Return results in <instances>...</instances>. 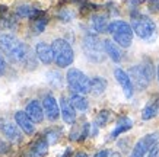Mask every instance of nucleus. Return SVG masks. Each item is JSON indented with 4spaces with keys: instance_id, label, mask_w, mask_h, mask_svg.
I'll list each match as a JSON object with an SVG mask.
<instances>
[{
    "instance_id": "1",
    "label": "nucleus",
    "mask_w": 159,
    "mask_h": 157,
    "mask_svg": "<svg viewBox=\"0 0 159 157\" xmlns=\"http://www.w3.org/2000/svg\"><path fill=\"white\" fill-rule=\"evenodd\" d=\"M0 52L13 64H25L31 54L29 48L24 42L9 33L0 35Z\"/></svg>"
},
{
    "instance_id": "2",
    "label": "nucleus",
    "mask_w": 159,
    "mask_h": 157,
    "mask_svg": "<svg viewBox=\"0 0 159 157\" xmlns=\"http://www.w3.org/2000/svg\"><path fill=\"white\" fill-rule=\"evenodd\" d=\"M82 50L85 57L92 63H102L105 60V48H104V41L99 39L95 33H88L85 35L82 42Z\"/></svg>"
},
{
    "instance_id": "3",
    "label": "nucleus",
    "mask_w": 159,
    "mask_h": 157,
    "mask_svg": "<svg viewBox=\"0 0 159 157\" xmlns=\"http://www.w3.org/2000/svg\"><path fill=\"white\" fill-rule=\"evenodd\" d=\"M107 32L112 35L114 42L121 48H129L133 42V28L130 24H127L124 20H114L108 25Z\"/></svg>"
},
{
    "instance_id": "4",
    "label": "nucleus",
    "mask_w": 159,
    "mask_h": 157,
    "mask_svg": "<svg viewBox=\"0 0 159 157\" xmlns=\"http://www.w3.org/2000/svg\"><path fill=\"white\" fill-rule=\"evenodd\" d=\"M51 48H53L54 54V63L60 68H66V67L72 66V63L75 61V51H73L70 42H67L63 38H57L53 41Z\"/></svg>"
},
{
    "instance_id": "5",
    "label": "nucleus",
    "mask_w": 159,
    "mask_h": 157,
    "mask_svg": "<svg viewBox=\"0 0 159 157\" xmlns=\"http://www.w3.org/2000/svg\"><path fill=\"white\" fill-rule=\"evenodd\" d=\"M66 80H67V86L72 93H79V95L91 93V79L79 68H75V67L69 68Z\"/></svg>"
},
{
    "instance_id": "6",
    "label": "nucleus",
    "mask_w": 159,
    "mask_h": 157,
    "mask_svg": "<svg viewBox=\"0 0 159 157\" xmlns=\"http://www.w3.org/2000/svg\"><path fill=\"white\" fill-rule=\"evenodd\" d=\"M131 18H133L131 19V28L139 38L146 39V41L153 38L155 32H156V24L153 22V19L139 13H133Z\"/></svg>"
},
{
    "instance_id": "7",
    "label": "nucleus",
    "mask_w": 159,
    "mask_h": 157,
    "mask_svg": "<svg viewBox=\"0 0 159 157\" xmlns=\"http://www.w3.org/2000/svg\"><path fill=\"white\" fill-rule=\"evenodd\" d=\"M158 143H159V133L148 134V135L140 138L139 141L134 144L130 157H145L146 154H149V151L152 150L155 144Z\"/></svg>"
},
{
    "instance_id": "8",
    "label": "nucleus",
    "mask_w": 159,
    "mask_h": 157,
    "mask_svg": "<svg viewBox=\"0 0 159 157\" xmlns=\"http://www.w3.org/2000/svg\"><path fill=\"white\" fill-rule=\"evenodd\" d=\"M129 76H130L131 81H133V86H134L137 90H145L148 89V86L150 83L149 76L146 74L145 68L142 64H136V66L130 67L129 68Z\"/></svg>"
},
{
    "instance_id": "9",
    "label": "nucleus",
    "mask_w": 159,
    "mask_h": 157,
    "mask_svg": "<svg viewBox=\"0 0 159 157\" xmlns=\"http://www.w3.org/2000/svg\"><path fill=\"white\" fill-rule=\"evenodd\" d=\"M114 77H116L117 83L121 86L124 96L127 99H130L131 96H133V93H134V86H133V81H131L129 73L124 72L120 67H117L116 70H114Z\"/></svg>"
},
{
    "instance_id": "10",
    "label": "nucleus",
    "mask_w": 159,
    "mask_h": 157,
    "mask_svg": "<svg viewBox=\"0 0 159 157\" xmlns=\"http://www.w3.org/2000/svg\"><path fill=\"white\" fill-rule=\"evenodd\" d=\"M0 131L3 135H6V138H9L10 141H13V143H19L20 140H22V129L18 127L16 122H10L7 119L2 118L0 119Z\"/></svg>"
},
{
    "instance_id": "11",
    "label": "nucleus",
    "mask_w": 159,
    "mask_h": 157,
    "mask_svg": "<svg viewBox=\"0 0 159 157\" xmlns=\"http://www.w3.org/2000/svg\"><path fill=\"white\" fill-rule=\"evenodd\" d=\"M43 108H44V114L50 121H57L58 116L61 115L60 112V106L58 102L56 100L53 95H45L43 99Z\"/></svg>"
},
{
    "instance_id": "12",
    "label": "nucleus",
    "mask_w": 159,
    "mask_h": 157,
    "mask_svg": "<svg viewBox=\"0 0 159 157\" xmlns=\"http://www.w3.org/2000/svg\"><path fill=\"white\" fill-rule=\"evenodd\" d=\"M15 122L22 129V133H25L26 135H31L35 133V122L29 118V115L25 111H18L15 114Z\"/></svg>"
},
{
    "instance_id": "13",
    "label": "nucleus",
    "mask_w": 159,
    "mask_h": 157,
    "mask_svg": "<svg viewBox=\"0 0 159 157\" xmlns=\"http://www.w3.org/2000/svg\"><path fill=\"white\" fill-rule=\"evenodd\" d=\"M35 55L39 58V61L50 66L51 63H54V54H53V48L51 45H48L47 42H38L35 45Z\"/></svg>"
},
{
    "instance_id": "14",
    "label": "nucleus",
    "mask_w": 159,
    "mask_h": 157,
    "mask_svg": "<svg viewBox=\"0 0 159 157\" xmlns=\"http://www.w3.org/2000/svg\"><path fill=\"white\" fill-rule=\"evenodd\" d=\"M60 112H61V118L66 124H75V121H76V109L72 106L70 100L66 96L60 98Z\"/></svg>"
},
{
    "instance_id": "15",
    "label": "nucleus",
    "mask_w": 159,
    "mask_h": 157,
    "mask_svg": "<svg viewBox=\"0 0 159 157\" xmlns=\"http://www.w3.org/2000/svg\"><path fill=\"white\" fill-rule=\"evenodd\" d=\"M26 114L29 115V118L34 121L35 124H39V122H43L44 119V108L43 105L39 103L38 100H31L26 106V111H25Z\"/></svg>"
},
{
    "instance_id": "16",
    "label": "nucleus",
    "mask_w": 159,
    "mask_h": 157,
    "mask_svg": "<svg viewBox=\"0 0 159 157\" xmlns=\"http://www.w3.org/2000/svg\"><path fill=\"white\" fill-rule=\"evenodd\" d=\"M104 48H105V54L114 63H120L121 60H123V51H121V47H118L114 41L105 39V41H104Z\"/></svg>"
},
{
    "instance_id": "17",
    "label": "nucleus",
    "mask_w": 159,
    "mask_h": 157,
    "mask_svg": "<svg viewBox=\"0 0 159 157\" xmlns=\"http://www.w3.org/2000/svg\"><path fill=\"white\" fill-rule=\"evenodd\" d=\"M108 18H107L105 15L102 13H97L92 16L91 19V26L92 29L98 33H102V32H107V29H108Z\"/></svg>"
},
{
    "instance_id": "18",
    "label": "nucleus",
    "mask_w": 159,
    "mask_h": 157,
    "mask_svg": "<svg viewBox=\"0 0 159 157\" xmlns=\"http://www.w3.org/2000/svg\"><path fill=\"white\" fill-rule=\"evenodd\" d=\"M69 100H70V103H72L73 108L76 111H79V112H86L88 108H89V102H88V99L85 98V95L72 93L70 98H69Z\"/></svg>"
},
{
    "instance_id": "19",
    "label": "nucleus",
    "mask_w": 159,
    "mask_h": 157,
    "mask_svg": "<svg viewBox=\"0 0 159 157\" xmlns=\"http://www.w3.org/2000/svg\"><path fill=\"white\" fill-rule=\"evenodd\" d=\"M107 89V80L104 77H93L91 79V93H93L95 96H99L102 95Z\"/></svg>"
},
{
    "instance_id": "20",
    "label": "nucleus",
    "mask_w": 159,
    "mask_h": 157,
    "mask_svg": "<svg viewBox=\"0 0 159 157\" xmlns=\"http://www.w3.org/2000/svg\"><path fill=\"white\" fill-rule=\"evenodd\" d=\"M159 112V100H153V102H149L146 105L143 111H142V119L145 121H149V119L155 118Z\"/></svg>"
},
{
    "instance_id": "21",
    "label": "nucleus",
    "mask_w": 159,
    "mask_h": 157,
    "mask_svg": "<svg viewBox=\"0 0 159 157\" xmlns=\"http://www.w3.org/2000/svg\"><path fill=\"white\" fill-rule=\"evenodd\" d=\"M133 127V121H131L130 118H121L120 121H118V124H117L116 129L111 133V138H117L118 135H121L123 133H125V131H129V129Z\"/></svg>"
},
{
    "instance_id": "22",
    "label": "nucleus",
    "mask_w": 159,
    "mask_h": 157,
    "mask_svg": "<svg viewBox=\"0 0 159 157\" xmlns=\"http://www.w3.org/2000/svg\"><path fill=\"white\" fill-rule=\"evenodd\" d=\"M47 81H48L53 87L60 89L63 86V76L58 72H48L47 73Z\"/></svg>"
},
{
    "instance_id": "23",
    "label": "nucleus",
    "mask_w": 159,
    "mask_h": 157,
    "mask_svg": "<svg viewBox=\"0 0 159 157\" xmlns=\"http://www.w3.org/2000/svg\"><path fill=\"white\" fill-rule=\"evenodd\" d=\"M48 141L47 140H39L38 143L34 146V154L35 156H38V157H43V156H45L47 153H48Z\"/></svg>"
},
{
    "instance_id": "24",
    "label": "nucleus",
    "mask_w": 159,
    "mask_h": 157,
    "mask_svg": "<svg viewBox=\"0 0 159 157\" xmlns=\"http://www.w3.org/2000/svg\"><path fill=\"white\" fill-rule=\"evenodd\" d=\"M110 111H101V112H98L97 118H95V124L98 125V127H104V125L108 122V119H110Z\"/></svg>"
},
{
    "instance_id": "25",
    "label": "nucleus",
    "mask_w": 159,
    "mask_h": 157,
    "mask_svg": "<svg viewBox=\"0 0 159 157\" xmlns=\"http://www.w3.org/2000/svg\"><path fill=\"white\" fill-rule=\"evenodd\" d=\"M142 66H143V68H145L146 74H148V76H149V79L152 80V79H153V76H155V67H153V63L150 61L149 58H145V60H143V63H142Z\"/></svg>"
},
{
    "instance_id": "26",
    "label": "nucleus",
    "mask_w": 159,
    "mask_h": 157,
    "mask_svg": "<svg viewBox=\"0 0 159 157\" xmlns=\"http://www.w3.org/2000/svg\"><path fill=\"white\" fill-rule=\"evenodd\" d=\"M45 25H47V19L45 18H39V19H35L34 20V33H41L44 32V29H45Z\"/></svg>"
},
{
    "instance_id": "27",
    "label": "nucleus",
    "mask_w": 159,
    "mask_h": 157,
    "mask_svg": "<svg viewBox=\"0 0 159 157\" xmlns=\"http://www.w3.org/2000/svg\"><path fill=\"white\" fill-rule=\"evenodd\" d=\"M58 133H54V131H48V134H47V141H48V144H54L56 141L58 140Z\"/></svg>"
},
{
    "instance_id": "28",
    "label": "nucleus",
    "mask_w": 159,
    "mask_h": 157,
    "mask_svg": "<svg viewBox=\"0 0 159 157\" xmlns=\"http://www.w3.org/2000/svg\"><path fill=\"white\" fill-rule=\"evenodd\" d=\"M58 18H60L61 20H64V22H69V20L73 18V13L72 12H67V10H63L61 13L58 15Z\"/></svg>"
},
{
    "instance_id": "29",
    "label": "nucleus",
    "mask_w": 159,
    "mask_h": 157,
    "mask_svg": "<svg viewBox=\"0 0 159 157\" xmlns=\"http://www.w3.org/2000/svg\"><path fill=\"white\" fill-rule=\"evenodd\" d=\"M89 128H91V124H83V128H82V133H80V140H85V138L89 135Z\"/></svg>"
},
{
    "instance_id": "30",
    "label": "nucleus",
    "mask_w": 159,
    "mask_h": 157,
    "mask_svg": "<svg viewBox=\"0 0 159 157\" xmlns=\"http://www.w3.org/2000/svg\"><path fill=\"white\" fill-rule=\"evenodd\" d=\"M149 10L150 12H159V0H150Z\"/></svg>"
},
{
    "instance_id": "31",
    "label": "nucleus",
    "mask_w": 159,
    "mask_h": 157,
    "mask_svg": "<svg viewBox=\"0 0 159 157\" xmlns=\"http://www.w3.org/2000/svg\"><path fill=\"white\" fill-rule=\"evenodd\" d=\"M5 72H6V61H5V57L0 52V77L5 74Z\"/></svg>"
},
{
    "instance_id": "32",
    "label": "nucleus",
    "mask_w": 159,
    "mask_h": 157,
    "mask_svg": "<svg viewBox=\"0 0 159 157\" xmlns=\"http://www.w3.org/2000/svg\"><path fill=\"white\" fill-rule=\"evenodd\" d=\"M158 154H159V143L152 147V150L149 151V157H158Z\"/></svg>"
},
{
    "instance_id": "33",
    "label": "nucleus",
    "mask_w": 159,
    "mask_h": 157,
    "mask_svg": "<svg viewBox=\"0 0 159 157\" xmlns=\"http://www.w3.org/2000/svg\"><path fill=\"white\" fill-rule=\"evenodd\" d=\"M108 154H110V153L107 151V150H101V151H98L93 157H108Z\"/></svg>"
},
{
    "instance_id": "34",
    "label": "nucleus",
    "mask_w": 159,
    "mask_h": 157,
    "mask_svg": "<svg viewBox=\"0 0 159 157\" xmlns=\"http://www.w3.org/2000/svg\"><path fill=\"white\" fill-rule=\"evenodd\" d=\"M110 157H121V154L120 153H111Z\"/></svg>"
},
{
    "instance_id": "35",
    "label": "nucleus",
    "mask_w": 159,
    "mask_h": 157,
    "mask_svg": "<svg viewBox=\"0 0 159 157\" xmlns=\"http://www.w3.org/2000/svg\"><path fill=\"white\" fill-rule=\"evenodd\" d=\"M76 157H88V154L86 153H77Z\"/></svg>"
},
{
    "instance_id": "36",
    "label": "nucleus",
    "mask_w": 159,
    "mask_h": 157,
    "mask_svg": "<svg viewBox=\"0 0 159 157\" xmlns=\"http://www.w3.org/2000/svg\"><path fill=\"white\" fill-rule=\"evenodd\" d=\"M156 76H158V81H159V64H158V68H156Z\"/></svg>"
},
{
    "instance_id": "37",
    "label": "nucleus",
    "mask_w": 159,
    "mask_h": 157,
    "mask_svg": "<svg viewBox=\"0 0 159 157\" xmlns=\"http://www.w3.org/2000/svg\"><path fill=\"white\" fill-rule=\"evenodd\" d=\"M63 157H66V156H63Z\"/></svg>"
}]
</instances>
